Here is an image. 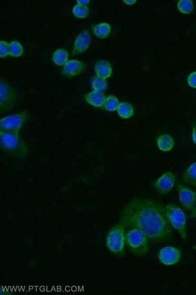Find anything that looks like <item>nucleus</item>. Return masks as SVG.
Returning a JSON list of instances; mask_svg holds the SVG:
<instances>
[{"label": "nucleus", "instance_id": "bb28decb", "mask_svg": "<svg viewBox=\"0 0 196 295\" xmlns=\"http://www.w3.org/2000/svg\"><path fill=\"white\" fill-rule=\"evenodd\" d=\"M77 5L87 6V5L89 4L90 0H83V1L82 0H77Z\"/></svg>", "mask_w": 196, "mask_h": 295}, {"label": "nucleus", "instance_id": "aec40b11", "mask_svg": "<svg viewBox=\"0 0 196 295\" xmlns=\"http://www.w3.org/2000/svg\"><path fill=\"white\" fill-rule=\"evenodd\" d=\"M91 88L94 91L104 92L108 88V83L105 79L97 76L93 77L91 81Z\"/></svg>", "mask_w": 196, "mask_h": 295}, {"label": "nucleus", "instance_id": "f3484780", "mask_svg": "<svg viewBox=\"0 0 196 295\" xmlns=\"http://www.w3.org/2000/svg\"><path fill=\"white\" fill-rule=\"evenodd\" d=\"M69 55L66 49L61 48L55 51L52 56V60L54 63L59 66H64L68 61Z\"/></svg>", "mask_w": 196, "mask_h": 295}, {"label": "nucleus", "instance_id": "6ab92c4d", "mask_svg": "<svg viewBox=\"0 0 196 295\" xmlns=\"http://www.w3.org/2000/svg\"><path fill=\"white\" fill-rule=\"evenodd\" d=\"M182 180L186 184L196 187V162L185 171Z\"/></svg>", "mask_w": 196, "mask_h": 295}, {"label": "nucleus", "instance_id": "412c9836", "mask_svg": "<svg viewBox=\"0 0 196 295\" xmlns=\"http://www.w3.org/2000/svg\"><path fill=\"white\" fill-rule=\"evenodd\" d=\"M120 104L119 101L118 100L116 96L110 95L106 99L104 107L102 108L105 110L113 112V111L117 110Z\"/></svg>", "mask_w": 196, "mask_h": 295}, {"label": "nucleus", "instance_id": "5701e85b", "mask_svg": "<svg viewBox=\"0 0 196 295\" xmlns=\"http://www.w3.org/2000/svg\"><path fill=\"white\" fill-rule=\"evenodd\" d=\"M11 57H20L24 54V48L19 41H13L9 44Z\"/></svg>", "mask_w": 196, "mask_h": 295}, {"label": "nucleus", "instance_id": "20e7f679", "mask_svg": "<svg viewBox=\"0 0 196 295\" xmlns=\"http://www.w3.org/2000/svg\"><path fill=\"white\" fill-rule=\"evenodd\" d=\"M149 239L139 229L131 228L126 233V244L136 256H144L149 249Z\"/></svg>", "mask_w": 196, "mask_h": 295}, {"label": "nucleus", "instance_id": "c85d7f7f", "mask_svg": "<svg viewBox=\"0 0 196 295\" xmlns=\"http://www.w3.org/2000/svg\"><path fill=\"white\" fill-rule=\"evenodd\" d=\"M191 214L190 216H189V218L190 219H196V206L194 207L193 210L191 211Z\"/></svg>", "mask_w": 196, "mask_h": 295}, {"label": "nucleus", "instance_id": "a878e982", "mask_svg": "<svg viewBox=\"0 0 196 295\" xmlns=\"http://www.w3.org/2000/svg\"><path fill=\"white\" fill-rule=\"evenodd\" d=\"M187 80L189 86L196 89V71L189 74Z\"/></svg>", "mask_w": 196, "mask_h": 295}, {"label": "nucleus", "instance_id": "423d86ee", "mask_svg": "<svg viewBox=\"0 0 196 295\" xmlns=\"http://www.w3.org/2000/svg\"><path fill=\"white\" fill-rule=\"evenodd\" d=\"M18 99V93L4 79L0 80V113L9 112L14 109Z\"/></svg>", "mask_w": 196, "mask_h": 295}, {"label": "nucleus", "instance_id": "9b49d317", "mask_svg": "<svg viewBox=\"0 0 196 295\" xmlns=\"http://www.w3.org/2000/svg\"><path fill=\"white\" fill-rule=\"evenodd\" d=\"M86 64L84 62L74 60L68 61L64 65L61 74L67 78H72L82 73L86 70Z\"/></svg>", "mask_w": 196, "mask_h": 295}, {"label": "nucleus", "instance_id": "0eeeda50", "mask_svg": "<svg viewBox=\"0 0 196 295\" xmlns=\"http://www.w3.org/2000/svg\"><path fill=\"white\" fill-rule=\"evenodd\" d=\"M29 119V112L25 110L20 113L11 115L0 120V132L17 133L19 132Z\"/></svg>", "mask_w": 196, "mask_h": 295}, {"label": "nucleus", "instance_id": "b1692460", "mask_svg": "<svg viewBox=\"0 0 196 295\" xmlns=\"http://www.w3.org/2000/svg\"><path fill=\"white\" fill-rule=\"evenodd\" d=\"M73 13L76 18L83 19L89 16V9L88 6L77 5L74 6Z\"/></svg>", "mask_w": 196, "mask_h": 295}, {"label": "nucleus", "instance_id": "a211bd4d", "mask_svg": "<svg viewBox=\"0 0 196 295\" xmlns=\"http://www.w3.org/2000/svg\"><path fill=\"white\" fill-rule=\"evenodd\" d=\"M118 116L124 119H129L134 114V109L131 104L128 102H121L118 107Z\"/></svg>", "mask_w": 196, "mask_h": 295}, {"label": "nucleus", "instance_id": "393cba45", "mask_svg": "<svg viewBox=\"0 0 196 295\" xmlns=\"http://www.w3.org/2000/svg\"><path fill=\"white\" fill-rule=\"evenodd\" d=\"M10 55L9 44L5 41H0V57L4 58Z\"/></svg>", "mask_w": 196, "mask_h": 295}, {"label": "nucleus", "instance_id": "4be33fe9", "mask_svg": "<svg viewBox=\"0 0 196 295\" xmlns=\"http://www.w3.org/2000/svg\"><path fill=\"white\" fill-rule=\"evenodd\" d=\"M177 8L181 13L191 14L194 9L193 3L191 0H180L177 3Z\"/></svg>", "mask_w": 196, "mask_h": 295}, {"label": "nucleus", "instance_id": "f257e3e1", "mask_svg": "<svg viewBox=\"0 0 196 295\" xmlns=\"http://www.w3.org/2000/svg\"><path fill=\"white\" fill-rule=\"evenodd\" d=\"M120 223L126 228L139 229L153 242H167L173 239L172 227L164 206L148 198L130 201L121 214Z\"/></svg>", "mask_w": 196, "mask_h": 295}, {"label": "nucleus", "instance_id": "cd10ccee", "mask_svg": "<svg viewBox=\"0 0 196 295\" xmlns=\"http://www.w3.org/2000/svg\"><path fill=\"white\" fill-rule=\"evenodd\" d=\"M192 140H193V142L196 145V123L194 126L193 130H192Z\"/></svg>", "mask_w": 196, "mask_h": 295}, {"label": "nucleus", "instance_id": "ddd939ff", "mask_svg": "<svg viewBox=\"0 0 196 295\" xmlns=\"http://www.w3.org/2000/svg\"><path fill=\"white\" fill-rule=\"evenodd\" d=\"M86 103L92 105L96 108L104 107L106 96L104 93L97 91H92L83 96Z\"/></svg>", "mask_w": 196, "mask_h": 295}, {"label": "nucleus", "instance_id": "6e6552de", "mask_svg": "<svg viewBox=\"0 0 196 295\" xmlns=\"http://www.w3.org/2000/svg\"><path fill=\"white\" fill-rule=\"evenodd\" d=\"M179 200L184 209L192 211L196 206V192L182 185L179 182L177 183Z\"/></svg>", "mask_w": 196, "mask_h": 295}, {"label": "nucleus", "instance_id": "4468645a", "mask_svg": "<svg viewBox=\"0 0 196 295\" xmlns=\"http://www.w3.org/2000/svg\"><path fill=\"white\" fill-rule=\"evenodd\" d=\"M95 71L97 76L103 79H108L113 73V67L107 61L101 60L95 65Z\"/></svg>", "mask_w": 196, "mask_h": 295}, {"label": "nucleus", "instance_id": "2eb2a0df", "mask_svg": "<svg viewBox=\"0 0 196 295\" xmlns=\"http://www.w3.org/2000/svg\"><path fill=\"white\" fill-rule=\"evenodd\" d=\"M157 144L160 150L168 152L172 150L174 145H175V142H174L172 136L164 134L158 137Z\"/></svg>", "mask_w": 196, "mask_h": 295}, {"label": "nucleus", "instance_id": "c756f323", "mask_svg": "<svg viewBox=\"0 0 196 295\" xmlns=\"http://www.w3.org/2000/svg\"><path fill=\"white\" fill-rule=\"evenodd\" d=\"M123 2L126 5H134L136 1V0H124Z\"/></svg>", "mask_w": 196, "mask_h": 295}, {"label": "nucleus", "instance_id": "9d476101", "mask_svg": "<svg viewBox=\"0 0 196 295\" xmlns=\"http://www.w3.org/2000/svg\"><path fill=\"white\" fill-rule=\"evenodd\" d=\"M175 175L172 172H167L154 183V187L159 194L166 195L172 190L175 185Z\"/></svg>", "mask_w": 196, "mask_h": 295}, {"label": "nucleus", "instance_id": "f03ea898", "mask_svg": "<svg viewBox=\"0 0 196 295\" xmlns=\"http://www.w3.org/2000/svg\"><path fill=\"white\" fill-rule=\"evenodd\" d=\"M0 148L15 159H23L29 153V146L17 133L0 132Z\"/></svg>", "mask_w": 196, "mask_h": 295}, {"label": "nucleus", "instance_id": "1a4fd4ad", "mask_svg": "<svg viewBox=\"0 0 196 295\" xmlns=\"http://www.w3.org/2000/svg\"><path fill=\"white\" fill-rule=\"evenodd\" d=\"M182 253L176 247L167 246L163 248L158 254V258L164 265L173 266L178 263L181 259Z\"/></svg>", "mask_w": 196, "mask_h": 295}, {"label": "nucleus", "instance_id": "7ed1b4c3", "mask_svg": "<svg viewBox=\"0 0 196 295\" xmlns=\"http://www.w3.org/2000/svg\"><path fill=\"white\" fill-rule=\"evenodd\" d=\"M126 228L119 223L114 225L109 231L106 238V246L109 251L118 257L125 255Z\"/></svg>", "mask_w": 196, "mask_h": 295}, {"label": "nucleus", "instance_id": "dca6fc26", "mask_svg": "<svg viewBox=\"0 0 196 295\" xmlns=\"http://www.w3.org/2000/svg\"><path fill=\"white\" fill-rule=\"evenodd\" d=\"M92 33L99 38L105 39L110 35L111 27L110 24L102 23L93 25L92 26Z\"/></svg>", "mask_w": 196, "mask_h": 295}, {"label": "nucleus", "instance_id": "39448f33", "mask_svg": "<svg viewBox=\"0 0 196 295\" xmlns=\"http://www.w3.org/2000/svg\"><path fill=\"white\" fill-rule=\"evenodd\" d=\"M164 207L171 226L179 232L183 240H185L187 238V231L186 218L184 213L175 204H167Z\"/></svg>", "mask_w": 196, "mask_h": 295}, {"label": "nucleus", "instance_id": "f8f14e48", "mask_svg": "<svg viewBox=\"0 0 196 295\" xmlns=\"http://www.w3.org/2000/svg\"><path fill=\"white\" fill-rule=\"evenodd\" d=\"M91 36L88 30H84L80 33L74 41L72 53L71 56L79 55L85 52L89 48L91 44Z\"/></svg>", "mask_w": 196, "mask_h": 295}]
</instances>
